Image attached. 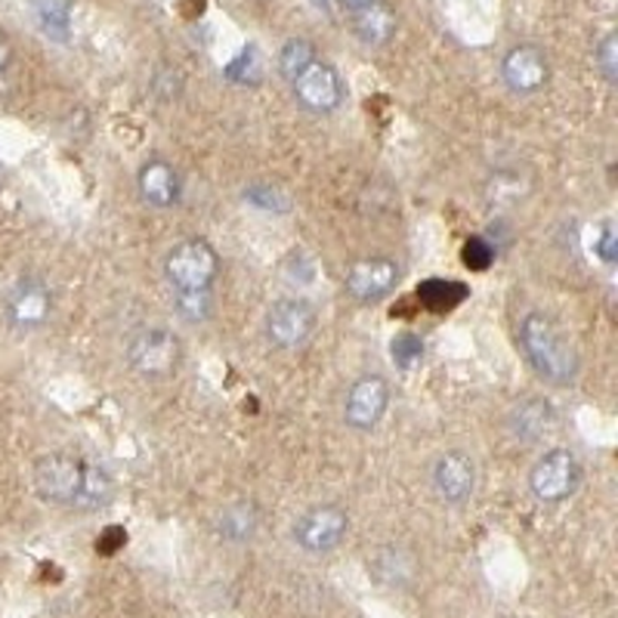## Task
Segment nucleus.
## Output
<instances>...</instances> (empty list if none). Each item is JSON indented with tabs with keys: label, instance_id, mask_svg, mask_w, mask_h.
I'll list each match as a JSON object with an SVG mask.
<instances>
[{
	"label": "nucleus",
	"instance_id": "0eeeda50",
	"mask_svg": "<svg viewBox=\"0 0 618 618\" xmlns=\"http://www.w3.org/2000/svg\"><path fill=\"white\" fill-rule=\"evenodd\" d=\"M350 532V517L338 505H319L295 522V541L307 554H331Z\"/></svg>",
	"mask_w": 618,
	"mask_h": 618
},
{
	"label": "nucleus",
	"instance_id": "c756f323",
	"mask_svg": "<svg viewBox=\"0 0 618 618\" xmlns=\"http://www.w3.org/2000/svg\"><path fill=\"white\" fill-rule=\"evenodd\" d=\"M350 13H356V10H366V7H371L375 0H340Z\"/></svg>",
	"mask_w": 618,
	"mask_h": 618
},
{
	"label": "nucleus",
	"instance_id": "423d86ee",
	"mask_svg": "<svg viewBox=\"0 0 618 618\" xmlns=\"http://www.w3.org/2000/svg\"><path fill=\"white\" fill-rule=\"evenodd\" d=\"M316 309L303 297L276 300L267 312V338L279 350H300L316 335Z\"/></svg>",
	"mask_w": 618,
	"mask_h": 618
},
{
	"label": "nucleus",
	"instance_id": "20e7f679",
	"mask_svg": "<svg viewBox=\"0 0 618 618\" xmlns=\"http://www.w3.org/2000/svg\"><path fill=\"white\" fill-rule=\"evenodd\" d=\"M127 362L142 378L168 380L183 362V343L168 328H149L127 343Z\"/></svg>",
	"mask_w": 618,
	"mask_h": 618
},
{
	"label": "nucleus",
	"instance_id": "393cba45",
	"mask_svg": "<svg viewBox=\"0 0 618 618\" xmlns=\"http://www.w3.org/2000/svg\"><path fill=\"white\" fill-rule=\"evenodd\" d=\"M495 253H498V248H495V245H489L486 239H470V241H464L461 260H464V267H467V269H474V272H482V269H489L495 263Z\"/></svg>",
	"mask_w": 618,
	"mask_h": 618
},
{
	"label": "nucleus",
	"instance_id": "a211bd4d",
	"mask_svg": "<svg viewBox=\"0 0 618 618\" xmlns=\"http://www.w3.org/2000/svg\"><path fill=\"white\" fill-rule=\"evenodd\" d=\"M371 572L387 588H406L415 578V560L402 548H380L371 560Z\"/></svg>",
	"mask_w": 618,
	"mask_h": 618
},
{
	"label": "nucleus",
	"instance_id": "39448f33",
	"mask_svg": "<svg viewBox=\"0 0 618 618\" xmlns=\"http://www.w3.org/2000/svg\"><path fill=\"white\" fill-rule=\"evenodd\" d=\"M581 482V464L569 449H550L541 455L529 474V489L545 505H560L569 495H576Z\"/></svg>",
	"mask_w": 618,
	"mask_h": 618
},
{
	"label": "nucleus",
	"instance_id": "ddd939ff",
	"mask_svg": "<svg viewBox=\"0 0 618 618\" xmlns=\"http://www.w3.org/2000/svg\"><path fill=\"white\" fill-rule=\"evenodd\" d=\"M433 489L446 505H464L477 489V464L464 451H446L433 464Z\"/></svg>",
	"mask_w": 618,
	"mask_h": 618
},
{
	"label": "nucleus",
	"instance_id": "1a4fd4ad",
	"mask_svg": "<svg viewBox=\"0 0 618 618\" xmlns=\"http://www.w3.org/2000/svg\"><path fill=\"white\" fill-rule=\"evenodd\" d=\"M297 102L316 114H328L343 102V81L335 66L325 62H312L303 74H297L295 81Z\"/></svg>",
	"mask_w": 618,
	"mask_h": 618
},
{
	"label": "nucleus",
	"instance_id": "b1692460",
	"mask_svg": "<svg viewBox=\"0 0 618 618\" xmlns=\"http://www.w3.org/2000/svg\"><path fill=\"white\" fill-rule=\"evenodd\" d=\"M245 198L251 201L253 208H263V211H288V196L281 192L279 186L272 183H253L245 189Z\"/></svg>",
	"mask_w": 618,
	"mask_h": 618
},
{
	"label": "nucleus",
	"instance_id": "bb28decb",
	"mask_svg": "<svg viewBox=\"0 0 618 618\" xmlns=\"http://www.w3.org/2000/svg\"><path fill=\"white\" fill-rule=\"evenodd\" d=\"M594 253H600L604 263H616L618 239H616V229H612L609 223L600 226V232H597V239H594Z\"/></svg>",
	"mask_w": 618,
	"mask_h": 618
},
{
	"label": "nucleus",
	"instance_id": "6ab92c4d",
	"mask_svg": "<svg viewBox=\"0 0 618 618\" xmlns=\"http://www.w3.org/2000/svg\"><path fill=\"white\" fill-rule=\"evenodd\" d=\"M34 19L50 41L66 43L71 34V3L69 0H34Z\"/></svg>",
	"mask_w": 618,
	"mask_h": 618
},
{
	"label": "nucleus",
	"instance_id": "4be33fe9",
	"mask_svg": "<svg viewBox=\"0 0 618 618\" xmlns=\"http://www.w3.org/2000/svg\"><path fill=\"white\" fill-rule=\"evenodd\" d=\"M173 307L186 322H208L213 316V295L211 291H177Z\"/></svg>",
	"mask_w": 618,
	"mask_h": 618
},
{
	"label": "nucleus",
	"instance_id": "f03ea898",
	"mask_svg": "<svg viewBox=\"0 0 618 618\" xmlns=\"http://www.w3.org/2000/svg\"><path fill=\"white\" fill-rule=\"evenodd\" d=\"M520 343L526 350L529 366L557 387L572 383L578 375V356L576 350L566 343L560 328L554 325L550 316L545 312H526L520 322Z\"/></svg>",
	"mask_w": 618,
	"mask_h": 618
},
{
	"label": "nucleus",
	"instance_id": "dca6fc26",
	"mask_svg": "<svg viewBox=\"0 0 618 618\" xmlns=\"http://www.w3.org/2000/svg\"><path fill=\"white\" fill-rule=\"evenodd\" d=\"M550 427H554V408L548 406V399H526L510 415V430L522 442H538Z\"/></svg>",
	"mask_w": 618,
	"mask_h": 618
},
{
	"label": "nucleus",
	"instance_id": "f3484780",
	"mask_svg": "<svg viewBox=\"0 0 618 618\" xmlns=\"http://www.w3.org/2000/svg\"><path fill=\"white\" fill-rule=\"evenodd\" d=\"M257 526H260V510L251 501H236V505L223 507L220 517H217V532L232 545L251 541L257 535Z\"/></svg>",
	"mask_w": 618,
	"mask_h": 618
},
{
	"label": "nucleus",
	"instance_id": "4468645a",
	"mask_svg": "<svg viewBox=\"0 0 618 618\" xmlns=\"http://www.w3.org/2000/svg\"><path fill=\"white\" fill-rule=\"evenodd\" d=\"M140 196L152 208H173L180 201V173L170 168L165 158H152L140 168L137 177Z\"/></svg>",
	"mask_w": 618,
	"mask_h": 618
},
{
	"label": "nucleus",
	"instance_id": "412c9836",
	"mask_svg": "<svg viewBox=\"0 0 618 618\" xmlns=\"http://www.w3.org/2000/svg\"><path fill=\"white\" fill-rule=\"evenodd\" d=\"M312 62H316V47L307 38H291V41L281 47L279 71L288 81H295L297 74H303Z\"/></svg>",
	"mask_w": 618,
	"mask_h": 618
},
{
	"label": "nucleus",
	"instance_id": "cd10ccee",
	"mask_svg": "<svg viewBox=\"0 0 618 618\" xmlns=\"http://www.w3.org/2000/svg\"><path fill=\"white\" fill-rule=\"evenodd\" d=\"M127 545V532L121 529V526H112V529H106V532L99 535V541H97V550L99 554H114V550H121Z\"/></svg>",
	"mask_w": 618,
	"mask_h": 618
},
{
	"label": "nucleus",
	"instance_id": "aec40b11",
	"mask_svg": "<svg viewBox=\"0 0 618 618\" xmlns=\"http://www.w3.org/2000/svg\"><path fill=\"white\" fill-rule=\"evenodd\" d=\"M418 300H421V307L430 309V312H449V309H455L458 303L467 300V288H464L461 281L427 279L421 288H418Z\"/></svg>",
	"mask_w": 618,
	"mask_h": 618
},
{
	"label": "nucleus",
	"instance_id": "5701e85b",
	"mask_svg": "<svg viewBox=\"0 0 618 618\" xmlns=\"http://www.w3.org/2000/svg\"><path fill=\"white\" fill-rule=\"evenodd\" d=\"M390 356H393V366L399 371H415L423 362V340L411 331H402L390 343Z\"/></svg>",
	"mask_w": 618,
	"mask_h": 618
},
{
	"label": "nucleus",
	"instance_id": "f8f14e48",
	"mask_svg": "<svg viewBox=\"0 0 618 618\" xmlns=\"http://www.w3.org/2000/svg\"><path fill=\"white\" fill-rule=\"evenodd\" d=\"M53 312V295L41 279H22L13 288V295L7 297V319L13 328L34 331L41 328Z\"/></svg>",
	"mask_w": 618,
	"mask_h": 618
},
{
	"label": "nucleus",
	"instance_id": "2eb2a0df",
	"mask_svg": "<svg viewBox=\"0 0 618 618\" xmlns=\"http://www.w3.org/2000/svg\"><path fill=\"white\" fill-rule=\"evenodd\" d=\"M352 31L366 47H383L396 31L393 7H387L383 0H375L366 10H356L352 13Z\"/></svg>",
	"mask_w": 618,
	"mask_h": 618
},
{
	"label": "nucleus",
	"instance_id": "f257e3e1",
	"mask_svg": "<svg viewBox=\"0 0 618 618\" xmlns=\"http://www.w3.org/2000/svg\"><path fill=\"white\" fill-rule=\"evenodd\" d=\"M34 492L41 501L69 510H99L114 498V479L99 464L71 451H50L34 464Z\"/></svg>",
	"mask_w": 618,
	"mask_h": 618
},
{
	"label": "nucleus",
	"instance_id": "6e6552de",
	"mask_svg": "<svg viewBox=\"0 0 618 618\" xmlns=\"http://www.w3.org/2000/svg\"><path fill=\"white\" fill-rule=\"evenodd\" d=\"M390 406V383L380 375H366L350 387L347 402H343V421L350 423L352 430H375L380 418L387 415Z\"/></svg>",
	"mask_w": 618,
	"mask_h": 618
},
{
	"label": "nucleus",
	"instance_id": "a878e982",
	"mask_svg": "<svg viewBox=\"0 0 618 618\" xmlns=\"http://www.w3.org/2000/svg\"><path fill=\"white\" fill-rule=\"evenodd\" d=\"M597 69L606 78V84H616L618 81V38L616 34H606L600 47H597Z\"/></svg>",
	"mask_w": 618,
	"mask_h": 618
},
{
	"label": "nucleus",
	"instance_id": "9b49d317",
	"mask_svg": "<svg viewBox=\"0 0 618 618\" xmlns=\"http://www.w3.org/2000/svg\"><path fill=\"white\" fill-rule=\"evenodd\" d=\"M501 78L514 93H538L541 87L548 84L550 66L545 50H538L532 43H520L514 50H507L501 59Z\"/></svg>",
	"mask_w": 618,
	"mask_h": 618
},
{
	"label": "nucleus",
	"instance_id": "7ed1b4c3",
	"mask_svg": "<svg viewBox=\"0 0 618 618\" xmlns=\"http://www.w3.org/2000/svg\"><path fill=\"white\" fill-rule=\"evenodd\" d=\"M165 272L177 291H211L213 281L220 276V257L211 248V241H180L170 248Z\"/></svg>",
	"mask_w": 618,
	"mask_h": 618
},
{
	"label": "nucleus",
	"instance_id": "c85d7f7f",
	"mask_svg": "<svg viewBox=\"0 0 618 618\" xmlns=\"http://www.w3.org/2000/svg\"><path fill=\"white\" fill-rule=\"evenodd\" d=\"M10 59H13V47H10V41L0 34V71L10 66Z\"/></svg>",
	"mask_w": 618,
	"mask_h": 618
},
{
	"label": "nucleus",
	"instance_id": "9d476101",
	"mask_svg": "<svg viewBox=\"0 0 618 618\" xmlns=\"http://www.w3.org/2000/svg\"><path fill=\"white\" fill-rule=\"evenodd\" d=\"M399 285V267L390 257H362L347 269V291L359 303H378Z\"/></svg>",
	"mask_w": 618,
	"mask_h": 618
}]
</instances>
